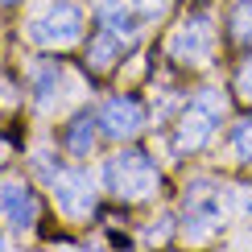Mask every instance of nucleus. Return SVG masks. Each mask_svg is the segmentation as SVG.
Wrapping results in <instances>:
<instances>
[{"mask_svg": "<svg viewBox=\"0 0 252 252\" xmlns=\"http://www.w3.org/2000/svg\"><path fill=\"white\" fill-rule=\"evenodd\" d=\"M170 54L182 62V66H198L215 54V21L207 13H194L186 17L182 25L170 33Z\"/></svg>", "mask_w": 252, "mask_h": 252, "instance_id": "5", "label": "nucleus"}, {"mask_svg": "<svg viewBox=\"0 0 252 252\" xmlns=\"http://www.w3.org/2000/svg\"><path fill=\"white\" fill-rule=\"evenodd\" d=\"M83 8L75 0H46L25 25V37L41 50H66L83 37Z\"/></svg>", "mask_w": 252, "mask_h": 252, "instance_id": "3", "label": "nucleus"}, {"mask_svg": "<svg viewBox=\"0 0 252 252\" xmlns=\"http://www.w3.org/2000/svg\"><path fill=\"white\" fill-rule=\"evenodd\" d=\"M227 112V95L219 87H198L190 99H186V112L174 128V153H198L207 149V141L215 136L219 120Z\"/></svg>", "mask_w": 252, "mask_h": 252, "instance_id": "1", "label": "nucleus"}, {"mask_svg": "<svg viewBox=\"0 0 252 252\" xmlns=\"http://www.w3.org/2000/svg\"><path fill=\"white\" fill-rule=\"evenodd\" d=\"M227 37L240 46H252V4H236L227 17Z\"/></svg>", "mask_w": 252, "mask_h": 252, "instance_id": "13", "label": "nucleus"}, {"mask_svg": "<svg viewBox=\"0 0 252 252\" xmlns=\"http://www.w3.org/2000/svg\"><path fill=\"white\" fill-rule=\"evenodd\" d=\"M170 4H174V0H132V8H136L141 17H161Z\"/></svg>", "mask_w": 252, "mask_h": 252, "instance_id": "15", "label": "nucleus"}, {"mask_svg": "<svg viewBox=\"0 0 252 252\" xmlns=\"http://www.w3.org/2000/svg\"><path fill=\"white\" fill-rule=\"evenodd\" d=\"M99 25H108V29H116V33H128L132 37L136 21H132L128 8H124V0H99Z\"/></svg>", "mask_w": 252, "mask_h": 252, "instance_id": "12", "label": "nucleus"}, {"mask_svg": "<svg viewBox=\"0 0 252 252\" xmlns=\"http://www.w3.org/2000/svg\"><path fill=\"white\" fill-rule=\"evenodd\" d=\"M50 190H54V203L66 219H87L95 211V186L83 170H58Z\"/></svg>", "mask_w": 252, "mask_h": 252, "instance_id": "6", "label": "nucleus"}, {"mask_svg": "<svg viewBox=\"0 0 252 252\" xmlns=\"http://www.w3.org/2000/svg\"><path fill=\"white\" fill-rule=\"evenodd\" d=\"M0 219L17 232H29L37 223V194L29 190L25 182H0Z\"/></svg>", "mask_w": 252, "mask_h": 252, "instance_id": "8", "label": "nucleus"}, {"mask_svg": "<svg viewBox=\"0 0 252 252\" xmlns=\"http://www.w3.org/2000/svg\"><path fill=\"white\" fill-rule=\"evenodd\" d=\"M223 223V186L211 182V178H198L186 190V207H182V227L190 240L211 236L215 227Z\"/></svg>", "mask_w": 252, "mask_h": 252, "instance_id": "4", "label": "nucleus"}, {"mask_svg": "<svg viewBox=\"0 0 252 252\" xmlns=\"http://www.w3.org/2000/svg\"><path fill=\"white\" fill-rule=\"evenodd\" d=\"M0 248H8V240H4V236H0Z\"/></svg>", "mask_w": 252, "mask_h": 252, "instance_id": "17", "label": "nucleus"}, {"mask_svg": "<svg viewBox=\"0 0 252 252\" xmlns=\"http://www.w3.org/2000/svg\"><path fill=\"white\" fill-rule=\"evenodd\" d=\"M29 87H33V103L41 112H54V103L62 99V87H66V70L58 62H33L29 66Z\"/></svg>", "mask_w": 252, "mask_h": 252, "instance_id": "9", "label": "nucleus"}, {"mask_svg": "<svg viewBox=\"0 0 252 252\" xmlns=\"http://www.w3.org/2000/svg\"><path fill=\"white\" fill-rule=\"evenodd\" d=\"M99 178H103V186H108L116 198H124V203H141V198H149L153 190H157V165L145 157L141 149H120V153H112L108 161H103V170H99Z\"/></svg>", "mask_w": 252, "mask_h": 252, "instance_id": "2", "label": "nucleus"}, {"mask_svg": "<svg viewBox=\"0 0 252 252\" xmlns=\"http://www.w3.org/2000/svg\"><path fill=\"white\" fill-rule=\"evenodd\" d=\"M99 128L108 132L112 141H132V136L145 128V108L132 95H112V99H103V108H99Z\"/></svg>", "mask_w": 252, "mask_h": 252, "instance_id": "7", "label": "nucleus"}, {"mask_svg": "<svg viewBox=\"0 0 252 252\" xmlns=\"http://www.w3.org/2000/svg\"><path fill=\"white\" fill-rule=\"evenodd\" d=\"M124 50H128V33H116V29L103 25V29H99V37L87 46V62H91L95 70H108L112 62L124 54Z\"/></svg>", "mask_w": 252, "mask_h": 252, "instance_id": "11", "label": "nucleus"}, {"mask_svg": "<svg viewBox=\"0 0 252 252\" xmlns=\"http://www.w3.org/2000/svg\"><path fill=\"white\" fill-rule=\"evenodd\" d=\"M0 4H17V0H0Z\"/></svg>", "mask_w": 252, "mask_h": 252, "instance_id": "18", "label": "nucleus"}, {"mask_svg": "<svg viewBox=\"0 0 252 252\" xmlns=\"http://www.w3.org/2000/svg\"><path fill=\"white\" fill-rule=\"evenodd\" d=\"M227 141H232L236 161H252V116H240L232 124V132H227Z\"/></svg>", "mask_w": 252, "mask_h": 252, "instance_id": "14", "label": "nucleus"}, {"mask_svg": "<svg viewBox=\"0 0 252 252\" xmlns=\"http://www.w3.org/2000/svg\"><path fill=\"white\" fill-rule=\"evenodd\" d=\"M240 91H244V99H252V58L240 66Z\"/></svg>", "mask_w": 252, "mask_h": 252, "instance_id": "16", "label": "nucleus"}, {"mask_svg": "<svg viewBox=\"0 0 252 252\" xmlns=\"http://www.w3.org/2000/svg\"><path fill=\"white\" fill-rule=\"evenodd\" d=\"M95 132H99V112L83 108V112H75V116L66 120V128H62V149L70 157H91V149L99 145Z\"/></svg>", "mask_w": 252, "mask_h": 252, "instance_id": "10", "label": "nucleus"}]
</instances>
